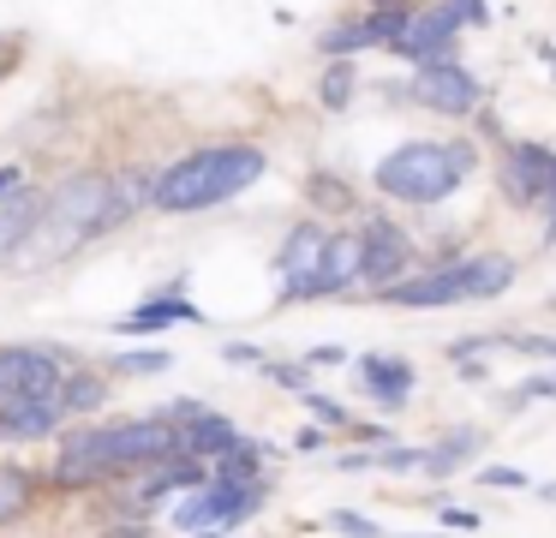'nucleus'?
Returning a JSON list of instances; mask_svg holds the SVG:
<instances>
[{
	"label": "nucleus",
	"mask_w": 556,
	"mask_h": 538,
	"mask_svg": "<svg viewBox=\"0 0 556 538\" xmlns=\"http://www.w3.org/2000/svg\"><path fill=\"white\" fill-rule=\"evenodd\" d=\"M121 222V198H114L109 174H73L49 203L37 210V227L25 234L18 246V263H49V258H66L78 251L90 234Z\"/></svg>",
	"instance_id": "nucleus-1"
},
{
	"label": "nucleus",
	"mask_w": 556,
	"mask_h": 538,
	"mask_svg": "<svg viewBox=\"0 0 556 538\" xmlns=\"http://www.w3.org/2000/svg\"><path fill=\"white\" fill-rule=\"evenodd\" d=\"M264 150L252 143H216V150H192L186 162H174L168 174L156 179V203L174 215L186 210H210V203H228L233 191H245L257 174H264Z\"/></svg>",
	"instance_id": "nucleus-2"
},
{
	"label": "nucleus",
	"mask_w": 556,
	"mask_h": 538,
	"mask_svg": "<svg viewBox=\"0 0 556 538\" xmlns=\"http://www.w3.org/2000/svg\"><path fill=\"white\" fill-rule=\"evenodd\" d=\"M180 454V430L168 418H132V425H102L85 430V437L66 442V461L61 478L78 485V478H97V473H126V466H156Z\"/></svg>",
	"instance_id": "nucleus-3"
},
{
	"label": "nucleus",
	"mask_w": 556,
	"mask_h": 538,
	"mask_svg": "<svg viewBox=\"0 0 556 538\" xmlns=\"http://www.w3.org/2000/svg\"><path fill=\"white\" fill-rule=\"evenodd\" d=\"M472 150L467 143H401L377 162V191L401 203H443L467 179Z\"/></svg>",
	"instance_id": "nucleus-4"
},
{
	"label": "nucleus",
	"mask_w": 556,
	"mask_h": 538,
	"mask_svg": "<svg viewBox=\"0 0 556 538\" xmlns=\"http://www.w3.org/2000/svg\"><path fill=\"white\" fill-rule=\"evenodd\" d=\"M73 371L42 347H0V401H42L61 395Z\"/></svg>",
	"instance_id": "nucleus-5"
},
{
	"label": "nucleus",
	"mask_w": 556,
	"mask_h": 538,
	"mask_svg": "<svg viewBox=\"0 0 556 538\" xmlns=\"http://www.w3.org/2000/svg\"><path fill=\"white\" fill-rule=\"evenodd\" d=\"M257 502L252 485H228V478H216V485H198L192 497H180V509H174V526H186V533H210V526H233L245 521Z\"/></svg>",
	"instance_id": "nucleus-6"
},
{
	"label": "nucleus",
	"mask_w": 556,
	"mask_h": 538,
	"mask_svg": "<svg viewBox=\"0 0 556 538\" xmlns=\"http://www.w3.org/2000/svg\"><path fill=\"white\" fill-rule=\"evenodd\" d=\"M359 239H365V287L389 293L395 281H407V270H413V246H407V234H401L395 222L371 215V222L359 227Z\"/></svg>",
	"instance_id": "nucleus-7"
},
{
	"label": "nucleus",
	"mask_w": 556,
	"mask_h": 538,
	"mask_svg": "<svg viewBox=\"0 0 556 538\" xmlns=\"http://www.w3.org/2000/svg\"><path fill=\"white\" fill-rule=\"evenodd\" d=\"M496 179H503L508 203H544V191L556 186V150H544V143H508Z\"/></svg>",
	"instance_id": "nucleus-8"
},
{
	"label": "nucleus",
	"mask_w": 556,
	"mask_h": 538,
	"mask_svg": "<svg viewBox=\"0 0 556 538\" xmlns=\"http://www.w3.org/2000/svg\"><path fill=\"white\" fill-rule=\"evenodd\" d=\"M479 78H472L467 66H455V60H437V66H425L419 78H413V102L437 108V114H472L479 108Z\"/></svg>",
	"instance_id": "nucleus-9"
},
{
	"label": "nucleus",
	"mask_w": 556,
	"mask_h": 538,
	"mask_svg": "<svg viewBox=\"0 0 556 538\" xmlns=\"http://www.w3.org/2000/svg\"><path fill=\"white\" fill-rule=\"evenodd\" d=\"M324 246H329V234L317 222H305L288 234V246H281V258H276V275H281V293L288 299H312V281H317V270H324Z\"/></svg>",
	"instance_id": "nucleus-10"
},
{
	"label": "nucleus",
	"mask_w": 556,
	"mask_h": 538,
	"mask_svg": "<svg viewBox=\"0 0 556 538\" xmlns=\"http://www.w3.org/2000/svg\"><path fill=\"white\" fill-rule=\"evenodd\" d=\"M455 30H460L455 0H437V7H425V12H407V30L395 36V48L413 60H425V66H437V54L455 42Z\"/></svg>",
	"instance_id": "nucleus-11"
},
{
	"label": "nucleus",
	"mask_w": 556,
	"mask_h": 538,
	"mask_svg": "<svg viewBox=\"0 0 556 538\" xmlns=\"http://www.w3.org/2000/svg\"><path fill=\"white\" fill-rule=\"evenodd\" d=\"M353 281H365V239H359V227H353V234H329L324 270H317V281H312V299L348 293Z\"/></svg>",
	"instance_id": "nucleus-12"
},
{
	"label": "nucleus",
	"mask_w": 556,
	"mask_h": 538,
	"mask_svg": "<svg viewBox=\"0 0 556 538\" xmlns=\"http://www.w3.org/2000/svg\"><path fill=\"white\" fill-rule=\"evenodd\" d=\"M383 299H395V305H455V299H467L460 293V263H437L425 275H407Z\"/></svg>",
	"instance_id": "nucleus-13"
},
{
	"label": "nucleus",
	"mask_w": 556,
	"mask_h": 538,
	"mask_svg": "<svg viewBox=\"0 0 556 538\" xmlns=\"http://www.w3.org/2000/svg\"><path fill=\"white\" fill-rule=\"evenodd\" d=\"M174 418H180V449H192V454H233L240 449V430L228 425V418H216V413H204V406H174Z\"/></svg>",
	"instance_id": "nucleus-14"
},
{
	"label": "nucleus",
	"mask_w": 556,
	"mask_h": 538,
	"mask_svg": "<svg viewBox=\"0 0 556 538\" xmlns=\"http://www.w3.org/2000/svg\"><path fill=\"white\" fill-rule=\"evenodd\" d=\"M66 418L61 395H42V401H0V430L7 437H49Z\"/></svg>",
	"instance_id": "nucleus-15"
},
{
	"label": "nucleus",
	"mask_w": 556,
	"mask_h": 538,
	"mask_svg": "<svg viewBox=\"0 0 556 538\" xmlns=\"http://www.w3.org/2000/svg\"><path fill=\"white\" fill-rule=\"evenodd\" d=\"M503 287H515V258H472V263H460V293L467 299H491V293H503Z\"/></svg>",
	"instance_id": "nucleus-16"
},
{
	"label": "nucleus",
	"mask_w": 556,
	"mask_h": 538,
	"mask_svg": "<svg viewBox=\"0 0 556 538\" xmlns=\"http://www.w3.org/2000/svg\"><path fill=\"white\" fill-rule=\"evenodd\" d=\"M174 323H198V305H186V299H150L132 317H121V329L126 335H156V329H174Z\"/></svg>",
	"instance_id": "nucleus-17"
},
{
	"label": "nucleus",
	"mask_w": 556,
	"mask_h": 538,
	"mask_svg": "<svg viewBox=\"0 0 556 538\" xmlns=\"http://www.w3.org/2000/svg\"><path fill=\"white\" fill-rule=\"evenodd\" d=\"M359 383L377 401H401L413 389V365H401V359H359Z\"/></svg>",
	"instance_id": "nucleus-18"
},
{
	"label": "nucleus",
	"mask_w": 556,
	"mask_h": 538,
	"mask_svg": "<svg viewBox=\"0 0 556 538\" xmlns=\"http://www.w3.org/2000/svg\"><path fill=\"white\" fill-rule=\"evenodd\" d=\"M30 509V478L18 466H0V521H18Z\"/></svg>",
	"instance_id": "nucleus-19"
},
{
	"label": "nucleus",
	"mask_w": 556,
	"mask_h": 538,
	"mask_svg": "<svg viewBox=\"0 0 556 538\" xmlns=\"http://www.w3.org/2000/svg\"><path fill=\"white\" fill-rule=\"evenodd\" d=\"M61 406H66V413H85V406H102V377H66Z\"/></svg>",
	"instance_id": "nucleus-20"
},
{
	"label": "nucleus",
	"mask_w": 556,
	"mask_h": 538,
	"mask_svg": "<svg viewBox=\"0 0 556 538\" xmlns=\"http://www.w3.org/2000/svg\"><path fill=\"white\" fill-rule=\"evenodd\" d=\"M353 96V66H329V78H324V102L329 108H341Z\"/></svg>",
	"instance_id": "nucleus-21"
},
{
	"label": "nucleus",
	"mask_w": 556,
	"mask_h": 538,
	"mask_svg": "<svg viewBox=\"0 0 556 538\" xmlns=\"http://www.w3.org/2000/svg\"><path fill=\"white\" fill-rule=\"evenodd\" d=\"M168 365V353H126L121 359V371H162Z\"/></svg>",
	"instance_id": "nucleus-22"
},
{
	"label": "nucleus",
	"mask_w": 556,
	"mask_h": 538,
	"mask_svg": "<svg viewBox=\"0 0 556 538\" xmlns=\"http://www.w3.org/2000/svg\"><path fill=\"white\" fill-rule=\"evenodd\" d=\"M336 526H341V533H353V538H377V526L359 521V514H336Z\"/></svg>",
	"instance_id": "nucleus-23"
},
{
	"label": "nucleus",
	"mask_w": 556,
	"mask_h": 538,
	"mask_svg": "<svg viewBox=\"0 0 556 538\" xmlns=\"http://www.w3.org/2000/svg\"><path fill=\"white\" fill-rule=\"evenodd\" d=\"M312 413H317V418H329V425H341V418H348L336 401H324V395H312Z\"/></svg>",
	"instance_id": "nucleus-24"
},
{
	"label": "nucleus",
	"mask_w": 556,
	"mask_h": 538,
	"mask_svg": "<svg viewBox=\"0 0 556 538\" xmlns=\"http://www.w3.org/2000/svg\"><path fill=\"white\" fill-rule=\"evenodd\" d=\"M18 186H25V179H18V167H0V198H18Z\"/></svg>",
	"instance_id": "nucleus-25"
},
{
	"label": "nucleus",
	"mask_w": 556,
	"mask_h": 538,
	"mask_svg": "<svg viewBox=\"0 0 556 538\" xmlns=\"http://www.w3.org/2000/svg\"><path fill=\"white\" fill-rule=\"evenodd\" d=\"M484 485H520V473H508V466H491V473H484Z\"/></svg>",
	"instance_id": "nucleus-26"
},
{
	"label": "nucleus",
	"mask_w": 556,
	"mask_h": 538,
	"mask_svg": "<svg viewBox=\"0 0 556 538\" xmlns=\"http://www.w3.org/2000/svg\"><path fill=\"white\" fill-rule=\"evenodd\" d=\"M520 395H556V377H532V383H527V389H520Z\"/></svg>",
	"instance_id": "nucleus-27"
},
{
	"label": "nucleus",
	"mask_w": 556,
	"mask_h": 538,
	"mask_svg": "<svg viewBox=\"0 0 556 538\" xmlns=\"http://www.w3.org/2000/svg\"><path fill=\"white\" fill-rule=\"evenodd\" d=\"M527 347H532V353H551L556 359V341H527Z\"/></svg>",
	"instance_id": "nucleus-28"
},
{
	"label": "nucleus",
	"mask_w": 556,
	"mask_h": 538,
	"mask_svg": "<svg viewBox=\"0 0 556 538\" xmlns=\"http://www.w3.org/2000/svg\"><path fill=\"white\" fill-rule=\"evenodd\" d=\"M544 60H556V48H544Z\"/></svg>",
	"instance_id": "nucleus-29"
},
{
	"label": "nucleus",
	"mask_w": 556,
	"mask_h": 538,
	"mask_svg": "<svg viewBox=\"0 0 556 538\" xmlns=\"http://www.w3.org/2000/svg\"><path fill=\"white\" fill-rule=\"evenodd\" d=\"M0 66H7V48H0Z\"/></svg>",
	"instance_id": "nucleus-30"
}]
</instances>
